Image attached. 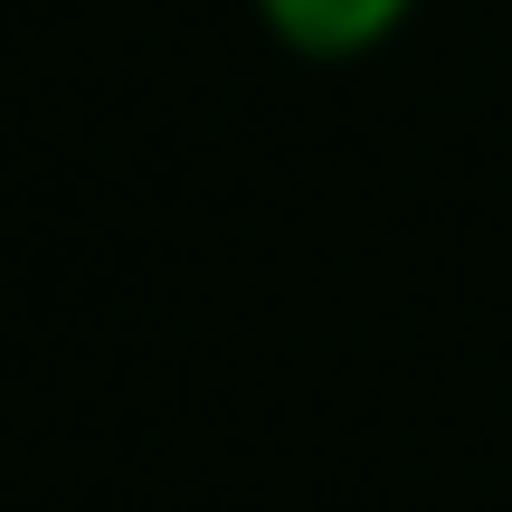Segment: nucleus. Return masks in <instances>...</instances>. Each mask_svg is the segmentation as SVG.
I'll list each match as a JSON object with an SVG mask.
<instances>
[{"mask_svg":"<svg viewBox=\"0 0 512 512\" xmlns=\"http://www.w3.org/2000/svg\"><path fill=\"white\" fill-rule=\"evenodd\" d=\"M408 10L418 0H256V19L294 57H370V48H389L408 29Z\"/></svg>","mask_w":512,"mask_h":512,"instance_id":"nucleus-1","label":"nucleus"}]
</instances>
